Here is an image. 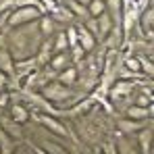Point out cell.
Listing matches in <instances>:
<instances>
[{"instance_id":"obj_1","label":"cell","mask_w":154,"mask_h":154,"mask_svg":"<svg viewBox=\"0 0 154 154\" xmlns=\"http://www.w3.org/2000/svg\"><path fill=\"white\" fill-rule=\"evenodd\" d=\"M13 31L8 33L11 38V46L8 50L13 54L15 60H23V58H31L35 56V52L40 48L42 40H40V27L38 23H25V25H19V27H11Z\"/></svg>"},{"instance_id":"obj_2","label":"cell","mask_w":154,"mask_h":154,"mask_svg":"<svg viewBox=\"0 0 154 154\" xmlns=\"http://www.w3.org/2000/svg\"><path fill=\"white\" fill-rule=\"evenodd\" d=\"M40 94L48 100V102H56V104H63L67 100L73 98V90L69 85H63L58 79L54 81H46L42 88H40Z\"/></svg>"},{"instance_id":"obj_3","label":"cell","mask_w":154,"mask_h":154,"mask_svg":"<svg viewBox=\"0 0 154 154\" xmlns=\"http://www.w3.org/2000/svg\"><path fill=\"white\" fill-rule=\"evenodd\" d=\"M42 17V11L33 4H21V6H15L8 15V21L6 25L8 27H19L25 25V23H31V21H38Z\"/></svg>"},{"instance_id":"obj_4","label":"cell","mask_w":154,"mask_h":154,"mask_svg":"<svg viewBox=\"0 0 154 154\" xmlns=\"http://www.w3.org/2000/svg\"><path fill=\"white\" fill-rule=\"evenodd\" d=\"M33 117H35V121H38L42 127H46L48 131H52L54 135H58V137H67V135H69V129L65 127V123L58 121L50 112H42V110H40V112H35Z\"/></svg>"},{"instance_id":"obj_5","label":"cell","mask_w":154,"mask_h":154,"mask_svg":"<svg viewBox=\"0 0 154 154\" xmlns=\"http://www.w3.org/2000/svg\"><path fill=\"white\" fill-rule=\"evenodd\" d=\"M135 79H117L112 85H110V90H108V98L110 100H115V102H119L121 98H125V96H129L131 92H133V88H135Z\"/></svg>"},{"instance_id":"obj_6","label":"cell","mask_w":154,"mask_h":154,"mask_svg":"<svg viewBox=\"0 0 154 154\" xmlns=\"http://www.w3.org/2000/svg\"><path fill=\"white\" fill-rule=\"evenodd\" d=\"M75 27H77V44L85 52H92L96 48V38H94V33L83 25V23H75Z\"/></svg>"},{"instance_id":"obj_7","label":"cell","mask_w":154,"mask_h":154,"mask_svg":"<svg viewBox=\"0 0 154 154\" xmlns=\"http://www.w3.org/2000/svg\"><path fill=\"white\" fill-rule=\"evenodd\" d=\"M137 146H140V154H152V146H154L152 129L142 127L137 131Z\"/></svg>"},{"instance_id":"obj_8","label":"cell","mask_w":154,"mask_h":154,"mask_svg":"<svg viewBox=\"0 0 154 154\" xmlns=\"http://www.w3.org/2000/svg\"><path fill=\"white\" fill-rule=\"evenodd\" d=\"M0 71L6 77L15 75V58L8 48H0Z\"/></svg>"},{"instance_id":"obj_9","label":"cell","mask_w":154,"mask_h":154,"mask_svg":"<svg viewBox=\"0 0 154 154\" xmlns=\"http://www.w3.org/2000/svg\"><path fill=\"white\" fill-rule=\"evenodd\" d=\"M96 23H98V38H106V35L110 33V29L117 25L108 11H104L102 15H98V17H96Z\"/></svg>"},{"instance_id":"obj_10","label":"cell","mask_w":154,"mask_h":154,"mask_svg":"<svg viewBox=\"0 0 154 154\" xmlns=\"http://www.w3.org/2000/svg\"><path fill=\"white\" fill-rule=\"evenodd\" d=\"M125 115H127V119H133V121H148V119H150L148 106H140V104L127 106V108H125Z\"/></svg>"},{"instance_id":"obj_11","label":"cell","mask_w":154,"mask_h":154,"mask_svg":"<svg viewBox=\"0 0 154 154\" xmlns=\"http://www.w3.org/2000/svg\"><path fill=\"white\" fill-rule=\"evenodd\" d=\"M11 119L15 123H19V125H25L27 121L31 119V112L27 110V106H23V104H13L11 106Z\"/></svg>"},{"instance_id":"obj_12","label":"cell","mask_w":154,"mask_h":154,"mask_svg":"<svg viewBox=\"0 0 154 154\" xmlns=\"http://www.w3.org/2000/svg\"><path fill=\"white\" fill-rule=\"evenodd\" d=\"M142 127H146V121H133V119H123L117 123V129L125 135V133H137Z\"/></svg>"},{"instance_id":"obj_13","label":"cell","mask_w":154,"mask_h":154,"mask_svg":"<svg viewBox=\"0 0 154 154\" xmlns=\"http://www.w3.org/2000/svg\"><path fill=\"white\" fill-rule=\"evenodd\" d=\"M69 63H71V56L67 52H56V54H52V58H50V69L56 71V73H60L63 69L69 67Z\"/></svg>"},{"instance_id":"obj_14","label":"cell","mask_w":154,"mask_h":154,"mask_svg":"<svg viewBox=\"0 0 154 154\" xmlns=\"http://www.w3.org/2000/svg\"><path fill=\"white\" fill-rule=\"evenodd\" d=\"M38 21H40V23H38V27H40V33H42V35H46V38H48V35H52V33H54V29H56V21L52 19L48 13H46V15H42Z\"/></svg>"},{"instance_id":"obj_15","label":"cell","mask_w":154,"mask_h":154,"mask_svg":"<svg viewBox=\"0 0 154 154\" xmlns=\"http://www.w3.org/2000/svg\"><path fill=\"white\" fill-rule=\"evenodd\" d=\"M106 2V11L110 13V17L115 19V23L121 25V15H123V0H104Z\"/></svg>"},{"instance_id":"obj_16","label":"cell","mask_w":154,"mask_h":154,"mask_svg":"<svg viewBox=\"0 0 154 154\" xmlns=\"http://www.w3.org/2000/svg\"><path fill=\"white\" fill-rule=\"evenodd\" d=\"M69 48V42H67V33L65 31H58L54 38H52V52H67Z\"/></svg>"},{"instance_id":"obj_17","label":"cell","mask_w":154,"mask_h":154,"mask_svg":"<svg viewBox=\"0 0 154 154\" xmlns=\"http://www.w3.org/2000/svg\"><path fill=\"white\" fill-rule=\"evenodd\" d=\"M58 81H60L63 85H69V88H73V83L77 81V69H73V67H67V69H63V71L58 73Z\"/></svg>"},{"instance_id":"obj_18","label":"cell","mask_w":154,"mask_h":154,"mask_svg":"<svg viewBox=\"0 0 154 154\" xmlns=\"http://www.w3.org/2000/svg\"><path fill=\"white\" fill-rule=\"evenodd\" d=\"M0 154H15V146H13V137L0 129Z\"/></svg>"},{"instance_id":"obj_19","label":"cell","mask_w":154,"mask_h":154,"mask_svg":"<svg viewBox=\"0 0 154 154\" xmlns=\"http://www.w3.org/2000/svg\"><path fill=\"white\" fill-rule=\"evenodd\" d=\"M67 8L71 11L73 17H79V19H88V17H90V15H88V8H85L83 4H79L77 0H67Z\"/></svg>"},{"instance_id":"obj_20","label":"cell","mask_w":154,"mask_h":154,"mask_svg":"<svg viewBox=\"0 0 154 154\" xmlns=\"http://www.w3.org/2000/svg\"><path fill=\"white\" fill-rule=\"evenodd\" d=\"M140 21H142V25H144V29H146L148 33H152L154 31V6L146 8V11L140 15Z\"/></svg>"},{"instance_id":"obj_21","label":"cell","mask_w":154,"mask_h":154,"mask_svg":"<svg viewBox=\"0 0 154 154\" xmlns=\"http://www.w3.org/2000/svg\"><path fill=\"white\" fill-rule=\"evenodd\" d=\"M115 150H117V154H140V150H135V148L129 144V140H125V137H119V140H117Z\"/></svg>"},{"instance_id":"obj_22","label":"cell","mask_w":154,"mask_h":154,"mask_svg":"<svg viewBox=\"0 0 154 154\" xmlns=\"http://www.w3.org/2000/svg\"><path fill=\"white\" fill-rule=\"evenodd\" d=\"M123 67L129 69V71H133V73H137V75H144L142 73V60H140V56H125Z\"/></svg>"},{"instance_id":"obj_23","label":"cell","mask_w":154,"mask_h":154,"mask_svg":"<svg viewBox=\"0 0 154 154\" xmlns=\"http://www.w3.org/2000/svg\"><path fill=\"white\" fill-rule=\"evenodd\" d=\"M119 40H121V29H119V23L110 29V33L106 35V42H104V46L106 48H117L119 46Z\"/></svg>"},{"instance_id":"obj_24","label":"cell","mask_w":154,"mask_h":154,"mask_svg":"<svg viewBox=\"0 0 154 154\" xmlns=\"http://www.w3.org/2000/svg\"><path fill=\"white\" fill-rule=\"evenodd\" d=\"M85 8H88V15L90 17H98V15H102L104 11H106V2L104 0H92Z\"/></svg>"},{"instance_id":"obj_25","label":"cell","mask_w":154,"mask_h":154,"mask_svg":"<svg viewBox=\"0 0 154 154\" xmlns=\"http://www.w3.org/2000/svg\"><path fill=\"white\" fill-rule=\"evenodd\" d=\"M2 129H4L11 137H21V125H19V123H15L13 119H11L8 123L4 121V123H2Z\"/></svg>"},{"instance_id":"obj_26","label":"cell","mask_w":154,"mask_h":154,"mask_svg":"<svg viewBox=\"0 0 154 154\" xmlns=\"http://www.w3.org/2000/svg\"><path fill=\"white\" fill-rule=\"evenodd\" d=\"M44 150L48 154H71L65 146H60V144H54V142H46L44 144Z\"/></svg>"},{"instance_id":"obj_27","label":"cell","mask_w":154,"mask_h":154,"mask_svg":"<svg viewBox=\"0 0 154 154\" xmlns=\"http://www.w3.org/2000/svg\"><path fill=\"white\" fill-rule=\"evenodd\" d=\"M140 60H142V73L148 77H154V60L152 58H144V56H140Z\"/></svg>"},{"instance_id":"obj_28","label":"cell","mask_w":154,"mask_h":154,"mask_svg":"<svg viewBox=\"0 0 154 154\" xmlns=\"http://www.w3.org/2000/svg\"><path fill=\"white\" fill-rule=\"evenodd\" d=\"M67 42H69V48H73V46H77V27L75 23H73V27H69L67 31Z\"/></svg>"},{"instance_id":"obj_29","label":"cell","mask_w":154,"mask_h":154,"mask_svg":"<svg viewBox=\"0 0 154 154\" xmlns=\"http://www.w3.org/2000/svg\"><path fill=\"white\" fill-rule=\"evenodd\" d=\"M83 25L88 27V29H90V31H92V33H94V38H96V40H98V23H96V17H88V19H85V23H83Z\"/></svg>"},{"instance_id":"obj_30","label":"cell","mask_w":154,"mask_h":154,"mask_svg":"<svg viewBox=\"0 0 154 154\" xmlns=\"http://www.w3.org/2000/svg\"><path fill=\"white\" fill-rule=\"evenodd\" d=\"M15 4H17L15 0H0V15L6 13V11H11V6H15Z\"/></svg>"},{"instance_id":"obj_31","label":"cell","mask_w":154,"mask_h":154,"mask_svg":"<svg viewBox=\"0 0 154 154\" xmlns=\"http://www.w3.org/2000/svg\"><path fill=\"white\" fill-rule=\"evenodd\" d=\"M71 50H73V60H81V58H83V54H85V50H83L79 44H77V46H73Z\"/></svg>"},{"instance_id":"obj_32","label":"cell","mask_w":154,"mask_h":154,"mask_svg":"<svg viewBox=\"0 0 154 154\" xmlns=\"http://www.w3.org/2000/svg\"><path fill=\"white\" fill-rule=\"evenodd\" d=\"M135 104H140V106H148V104H150V98H148V96H137Z\"/></svg>"},{"instance_id":"obj_33","label":"cell","mask_w":154,"mask_h":154,"mask_svg":"<svg viewBox=\"0 0 154 154\" xmlns=\"http://www.w3.org/2000/svg\"><path fill=\"white\" fill-rule=\"evenodd\" d=\"M6 102H8V94H6V90H2L0 92V106H4Z\"/></svg>"},{"instance_id":"obj_34","label":"cell","mask_w":154,"mask_h":154,"mask_svg":"<svg viewBox=\"0 0 154 154\" xmlns=\"http://www.w3.org/2000/svg\"><path fill=\"white\" fill-rule=\"evenodd\" d=\"M6 79H8V77H6L4 73H2V71H0V92L6 88Z\"/></svg>"},{"instance_id":"obj_35","label":"cell","mask_w":154,"mask_h":154,"mask_svg":"<svg viewBox=\"0 0 154 154\" xmlns=\"http://www.w3.org/2000/svg\"><path fill=\"white\" fill-rule=\"evenodd\" d=\"M77 2H79V4H83V6H88V4H90L92 0H77Z\"/></svg>"},{"instance_id":"obj_36","label":"cell","mask_w":154,"mask_h":154,"mask_svg":"<svg viewBox=\"0 0 154 154\" xmlns=\"http://www.w3.org/2000/svg\"><path fill=\"white\" fill-rule=\"evenodd\" d=\"M148 6H154V0H148Z\"/></svg>"}]
</instances>
